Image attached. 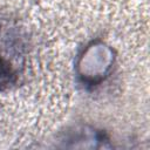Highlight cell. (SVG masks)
Wrapping results in <instances>:
<instances>
[{
    "label": "cell",
    "mask_w": 150,
    "mask_h": 150,
    "mask_svg": "<svg viewBox=\"0 0 150 150\" xmlns=\"http://www.w3.org/2000/svg\"><path fill=\"white\" fill-rule=\"evenodd\" d=\"M16 81V74L11 63L0 55V90L7 89Z\"/></svg>",
    "instance_id": "cell-1"
}]
</instances>
